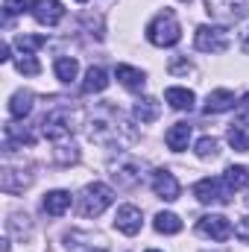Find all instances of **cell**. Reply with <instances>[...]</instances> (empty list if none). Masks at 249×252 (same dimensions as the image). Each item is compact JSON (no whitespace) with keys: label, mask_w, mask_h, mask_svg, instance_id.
I'll return each instance as SVG.
<instances>
[{"label":"cell","mask_w":249,"mask_h":252,"mask_svg":"<svg viewBox=\"0 0 249 252\" xmlns=\"http://www.w3.org/2000/svg\"><path fill=\"white\" fill-rule=\"evenodd\" d=\"M115 76H118V82L129 88V91H144V85H147V76H144V70H138V67H132V64H118L115 67Z\"/></svg>","instance_id":"cell-13"},{"label":"cell","mask_w":249,"mask_h":252,"mask_svg":"<svg viewBox=\"0 0 249 252\" xmlns=\"http://www.w3.org/2000/svg\"><path fill=\"white\" fill-rule=\"evenodd\" d=\"M232 193L235 190L229 188L223 179H199L196 185H193V196L199 199V202H205V205H223V202H229L232 199Z\"/></svg>","instance_id":"cell-6"},{"label":"cell","mask_w":249,"mask_h":252,"mask_svg":"<svg viewBox=\"0 0 249 252\" xmlns=\"http://www.w3.org/2000/svg\"><path fill=\"white\" fill-rule=\"evenodd\" d=\"M106 88H109V73L103 67H88V73L82 79V91L85 94H100Z\"/></svg>","instance_id":"cell-18"},{"label":"cell","mask_w":249,"mask_h":252,"mask_svg":"<svg viewBox=\"0 0 249 252\" xmlns=\"http://www.w3.org/2000/svg\"><path fill=\"white\" fill-rule=\"evenodd\" d=\"M158 112H161V106H158V100H153V97H144V100L135 103V118H138L141 124H153V121L158 118Z\"/></svg>","instance_id":"cell-22"},{"label":"cell","mask_w":249,"mask_h":252,"mask_svg":"<svg viewBox=\"0 0 249 252\" xmlns=\"http://www.w3.org/2000/svg\"><path fill=\"white\" fill-rule=\"evenodd\" d=\"M0 62H12V44H3L0 47Z\"/></svg>","instance_id":"cell-30"},{"label":"cell","mask_w":249,"mask_h":252,"mask_svg":"<svg viewBox=\"0 0 249 252\" xmlns=\"http://www.w3.org/2000/svg\"><path fill=\"white\" fill-rule=\"evenodd\" d=\"M112 202H115V190L109 188V185H103V182H91V185H85L82 193H79L76 211L82 217H100Z\"/></svg>","instance_id":"cell-3"},{"label":"cell","mask_w":249,"mask_h":252,"mask_svg":"<svg viewBox=\"0 0 249 252\" xmlns=\"http://www.w3.org/2000/svg\"><path fill=\"white\" fill-rule=\"evenodd\" d=\"M193 44L202 53H223L229 47V30L226 27H208V24H202L196 30V35H193Z\"/></svg>","instance_id":"cell-5"},{"label":"cell","mask_w":249,"mask_h":252,"mask_svg":"<svg viewBox=\"0 0 249 252\" xmlns=\"http://www.w3.org/2000/svg\"><path fill=\"white\" fill-rule=\"evenodd\" d=\"M164 100H167L176 112H190L193 103H196V97H193L190 88H167V91H164Z\"/></svg>","instance_id":"cell-17"},{"label":"cell","mask_w":249,"mask_h":252,"mask_svg":"<svg viewBox=\"0 0 249 252\" xmlns=\"http://www.w3.org/2000/svg\"><path fill=\"white\" fill-rule=\"evenodd\" d=\"M187 141H190V124H173L164 135V144L173 150V153H182L187 150Z\"/></svg>","instance_id":"cell-15"},{"label":"cell","mask_w":249,"mask_h":252,"mask_svg":"<svg viewBox=\"0 0 249 252\" xmlns=\"http://www.w3.org/2000/svg\"><path fill=\"white\" fill-rule=\"evenodd\" d=\"M153 190H156V196H161V199H167V202L179 199V193H182L176 176H173L170 170H156V173H153Z\"/></svg>","instance_id":"cell-9"},{"label":"cell","mask_w":249,"mask_h":252,"mask_svg":"<svg viewBox=\"0 0 249 252\" xmlns=\"http://www.w3.org/2000/svg\"><path fill=\"white\" fill-rule=\"evenodd\" d=\"M205 12L223 24L244 21L249 15V0H205Z\"/></svg>","instance_id":"cell-4"},{"label":"cell","mask_w":249,"mask_h":252,"mask_svg":"<svg viewBox=\"0 0 249 252\" xmlns=\"http://www.w3.org/2000/svg\"><path fill=\"white\" fill-rule=\"evenodd\" d=\"M38 0H3V12L6 18H15V15H24V12H32Z\"/></svg>","instance_id":"cell-25"},{"label":"cell","mask_w":249,"mask_h":252,"mask_svg":"<svg viewBox=\"0 0 249 252\" xmlns=\"http://www.w3.org/2000/svg\"><path fill=\"white\" fill-rule=\"evenodd\" d=\"M41 208L50 214V217H62L64 211L70 208V193L67 190H50L41 202Z\"/></svg>","instance_id":"cell-14"},{"label":"cell","mask_w":249,"mask_h":252,"mask_svg":"<svg viewBox=\"0 0 249 252\" xmlns=\"http://www.w3.org/2000/svg\"><path fill=\"white\" fill-rule=\"evenodd\" d=\"M47 44V35H18L15 38V47L21 50V53H32V50H38V47H44Z\"/></svg>","instance_id":"cell-24"},{"label":"cell","mask_w":249,"mask_h":252,"mask_svg":"<svg viewBox=\"0 0 249 252\" xmlns=\"http://www.w3.org/2000/svg\"><path fill=\"white\" fill-rule=\"evenodd\" d=\"M226 141H229V147H232V150L247 153V150H249V121H238V124L229 126Z\"/></svg>","instance_id":"cell-16"},{"label":"cell","mask_w":249,"mask_h":252,"mask_svg":"<svg viewBox=\"0 0 249 252\" xmlns=\"http://www.w3.org/2000/svg\"><path fill=\"white\" fill-rule=\"evenodd\" d=\"M41 132H44L50 141H64V138H70V132H73V118H70V112H67V109H56V112L44 115Z\"/></svg>","instance_id":"cell-7"},{"label":"cell","mask_w":249,"mask_h":252,"mask_svg":"<svg viewBox=\"0 0 249 252\" xmlns=\"http://www.w3.org/2000/svg\"><path fill=\"white\" fill-rule=\"evenodd\" d=\"M32 18L41 24V27H56L64 18V9L59 0H38L35 9H32Z\"/></svg>","instance_id":"cell-12"},{"label":"cell","mask_w":249,"mask_h":252,"mask_svg":"<svg viewBox=\"0 0 249 252\" xmlns=\"http://www.w3.org/2000/svg\"><path fill=\"white\" fill-rule=\"evenodd\" d=\"M182 3H190V0H182Z\"/></svg>","instance_id":"cell-35"},{"label":"cell","mask_w":249,"mask_h":252,"mask_svg":"<svg viewBox=\"0 0 249 252\" xmlns=\"http://www.w3.org/2000/svg\"><path fill=\"white\" fill-rule=\"evenodd\" d=\"M53 70H56V76L62 79L64 85H70V82L79 76V62H76V59H70V56H59L56 64H53Z\"/></svg>","instance_id":"cell-21"},{"label":"cell","mask_w":249,"mask_h":252,"mask_svg":"<svg viewBox=\"0 0 249 252\" xmlns=\"http://www.w3.org/2000/svg\"><path fill=\"white\" fill-rule=\"evenodd\" d=\"M238 109H241L244 115H249V94L244 97V100H241V103H238Z\"/></svg>","instance_id":"cell-31"},{"label":"cell","mask_w":249,"mask_h":252,"mask_svg":"<svg viewBox=\"0 0 249 252\" xmlns=\"http://www.w3.org/2000/svg\"><path fill=\"white\" fill-rule=\"evenodd\" d=\"M235 235H238V241H244V244H249V217H244V220H238V226H235Z\"/></svg>","instance_id":"cell-28"},{"label":"cell","mask_w":249,"mask_h":252,"mask_svg":"<svg viewBox=\"0 0 249 252\" xmlns=\"http://www.w3.org/2000/svg\"><path fill=\"white\" fill-rule=\"evenodd\" d=\"M147 38H150V44H156V47H173V44H179L182 27H179L176 15H173L170 9L158 12V15L147 24Z\"/></svg>","instance_id":"cell-1"},{"label":"cell","mask_w":249,"mask_h":252,"mask_svg":"<svg viewBox=\"0 0 249 252\" xmlns=\"http://www.w3.org/2000/svg\"><path fill=\"white\" fill-rule=\"evenodd\" d=\"M170 70H173V73H187V70H190V62H182V59H176V62L170 64Z\"/></svg>","instance_id":"cell-29"},{"label":"cell","mask_w":249,"mask_h":252,"mask_svg":"<svg viewBox=\"0 0 249 252\" xmlns=\"http://www.w3.org/2000/svg\"><path fill=\"white\" fill-rule=\"evenodd\" d=\"M141 223H144V217H141V208H135V205H121L118 208V217H115V229L118 232H124V235H138L141 232Z\"/></svg>","instance_id":"cell-10"},{"label":"cell","mask_w":249,"mask_h":252,"mask_svg":"<svg viewBox=\"0 0 249 252\" xmlns=\"http://www.w3.org/2000/svg\"><path fill=\"white\" fill-rule=\"evenodd\" d=\"M147 252H158V250H147Z\"/></svg>","instance_id":"cell-33"},{"label":"cell","mask_w":249,"mask_h":252,"mask_svg":"<svg viewBox=\"0 0 249 252\" xmlns=\"http://www.w3.org/2000/svg\"><path fill=\"white\" fill-rule=\"evenodd\" d=\"M76 3H85V0H76Z\"/></svg>","instance_id":"cell-34"},{"label":"cell","mask_w":249,"mask_h":252,"mask_svg":"<svg viewBox=\"0 0 249 252\" xmlns=\"http://www.w3.org/2000/svg\"><path fill=\"white\" fill-rule=\"evenodd\" d=\"M235 106H238L235 91H229V88H217V91L208 94L202 112H205V115H223V112H229V109H235Z\"/></svg>","instance_id":"cell-11"},{"label":"cell","mask_w":249,"mask_h":252,"mask_svg":"<svg viewBox=\"0 0 249 252\" xmlns=\"http://www.w3.org/2000/svg\"><path fill=\"white\" fill-rule=\"evenodd\" d=\"M196 232L202 238H211V241H229L235 229L223 214H205V217L196 220Z\"/></svg>","instance_id":"cell-8"},{"label":"cell","mask_w":249,"mask_h":252,"mask_svg":"<svg viewBox=\"0 0 249 252\" xmlns=\"http://www.w3.org/2000/svg\"><path fill=\"white\" fill-rule=\"evenodd\" d=\"M223 182L229 185L232 190H241L249 185V170L244 164H232V167H226V176H223Z\"/></svg>","instance_id":"cell-23"},{"label":"cell","mask_w":249,"mask_h":252,"mask_svg":"<svg viewBox=\"0 0 249 252\" xmlns=\"http://www.w3.org/2000/svg\"><path fill=\"white\" fill-rule=\"evenodd\" d=\"M241 47L249 53V30H247V32H241Z\"/></svg>","instance_id":"cell-32"},{"label":"cell","mask_w":249,"mask_h":252,"mask_svg":"<svg viewBox=\"0 0 249 252\" xmlns=\"http://www.w3.org/2000/svg\"><path fill=\"white\" fill-rule=\"evenodd\" d=\"M153 226H156V232H161V235H179V232H182V220H179L173 211H158L156 220H153Z\"/></svg>","instance_id":"cell-20"},{"label":"cell","mask_w":249,"mask_h":252,"mask_svg":"<svg viewBox=\"0 0 249 252\" xmlns=\"http://www.w3.org/2000/svg\"><path fill=\"white\" fill-rule=\"evenodd\" d=\"M15 67H18L24 76H35V73H41V64H38V59H35L32 53H21V59L15 62Z\"/></svg>","instance_id":"cell-26"},{"label":"cell","mask_w":249,"mask_h":252,"mask_svg":"<svg viewBox=\"0 0 249 252\" xmlns=\"http://www.w3.org/2000/svg\"><path fill=\"white\" fill-rule=\"evenodd\" d=\"M193 150H196V156H199V158H214V156L220 153V150H217V141H214V138H208V135H205V138H199Z\"/></svg>","instance_id":"cell-27"},{"label":"cell","mask_w":249,"mask_h":252,"mask_svg":"<svg viewBox=\"0 0 249 252\" xmlns=\"http://www.w3.org/2000/svg\"><path fill=\"white\" fill-rule=\"evenodd\" d=\"M32 91H15L12 100H9V115L12 118H27L32 112Z\"/></svg>","instance_id":"cell-19"},{"label":"cell","mask_w":249,"mask_h":252,"mask_svg":"<svg viewBox=\"0 0 249 252\" xmlns=\"http://www.w3.org/2000/svg\"><path fill=\"white\" fill-rule=\"evenodd\" d=\"M91 141L97 144H118V141H129L132 138V129H126V121L121 118V112L109 109V121L100 115L91 121V129H88Z\"/></svg>","instance_id":"cell-2"}]
</instances>
